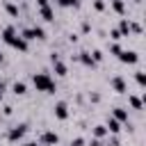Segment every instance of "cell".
<instances>
[{"mask_svg":"<svg viewBox=\"0 0 146 146\" xmlns=\"http://www.w3.org/2000/svg\"><path fill=\"white\" fill-rule=\"evenodd\" d=\"M25 132H27V123H18V125H14V128L7 132V139H9V141H18V139H23Z\"/></svg>","mask_w":146,"mask_h":146,"instance_id":"3957f363","label":"cell"},{"mask_svg":"<svg viewBox=\"0 0 146 146\" xmlns=\"http://www.w3.org/2000/svg\"><path fill=\"white\" fill-rule=\"evenodd\" d=\"M89 55H91V59H94V62H103V57H105L100 50H94V52H89Z\"/></svg>","mask_w":146,"mask_h":146,"instance_id":"603a6c76","label":"cell"},{"mask_svg":"<svg viewBox=\"0 0 146 146\" xmlns=\"http://www.w3.org/2000/svg\"><path fill=\"white\" fill-rule=\"evenodd\" d=\"M71 146H84V139H82V137H75V139L71 141Z\"/></svg>","mask_w":146,"mask_h":146,"instance_id":"83f0119b","label":"cell"},{"mask_svg":"<svg viewBox=\"0 0 146 146\" xmlns=\"http://www.w3.org/2000/svg\"><path fill=\"white\" fill-rule=\"evenodd\" d=\"M9 46H11V48H16V50H21V52H25V50H27V41H25L21 34H16V36H14V41H11Z\"/></svg>","mask_w":146,"mask_h":146,"instance_id":"ba28073f","label":"cell"},{"mask_svg":"<svg viewBox=\"0 0 146 146\" xmlns=\"http://www.w3.org/2000/svg\"><path fill=\"white\" fill-rule=\"evenodd\" d=\"M57 141H59V135L52 132V130H46L39 137V146H57Z\"/></svg>","mask_w":146,"mask_h":146,"instance_id":"7a4b0ae2","label":"cell"},{"mask_svg":"<svg viewBox=\"0 0 146 146\" xmlns=\"http://www.w3.org/2000/svg\"><path fill=\"white\" fill-rule=\"evenodd\" d=\"M105 135H107V128L105 125H96L94 128V139H103Z\"/></svg>","mask_w":146,"mask_h":146,"instance_id":"ac0fdd59","label":"cell"},{"mask_svg":"<svg viewBox=\"0 0 146 146\" xmlns=\"http://www.w3.org/2000/svg\"><path fill=\"white\" fill-rule=\"evenodd\" d=\"M94 9H96V11H103V9H105V2H103V0H94Z\"/></svg>","mask_w":146,"mask_h":146,"instance_id":"484cf974","label":"cell"},{"mask_svg":"<svg viewBox=\"0 0 146 146\" xmlns=\"http://www.w3.org/2000/svg\"><path fill=\"white\" fill-rule=\"evenodd\" d=\"M32 82H34L36 91H46V94H55L57 91V84H55V80L48 73H34L32 75Z\"/></svg>","mask_w":146,"mask_h":146,"instance_id":"6da1fadb","label":"cell"},{"mask_svg":"<svg viewBox=\"0 0 146 146\" xmlns=\"http://www.w3.org/2000/svg\"><path fill=\"white\" fill-rule=\"evenodd\" d=\"M116 30H119L121 36H128V34H130V21H128V18H121V23H119Z\"/></svg>","mask_w":146,"mask_h":146,"instance_id":"8fae6325","label":"cell"},{"mask_svg":"<svg viewBox=\"0 0 146 146\" xmlns=\"http://www.w3.org/2000/svg\"><path fill=\"white\" fill-rule=\"evenodd\" d=\"M39 14H41V18H43L46 23H52V21H55V14H52V9H50V7H41V9H39Z\"/></svg>","mask_w":146,"mask_h":146,"instance_id":"30bf717a","label":"cell"},{"mask_svg":"<svg viewBox=\"0 0 146 146\" xmlns=\"http://www.w3.org/2000/svg\"><path fill=\"white\" fill-rule=\"evenodd\" d=\"M25 146H39V144H36V141H27Z\"/></svg>","mask_w":146,"mask_h":146,"instance_id":"d6a6232c","label":"cell"},{"mask_svg":"<svg viewBox=\"0 0 146 146\" xmlns=\"http://www.w3.org/2000/svg\"><path fill=\"white\" fill-rule=\"evenodd\" d=\"M36 5H39V9L41 7H48V0H36Z\"/></svg>","mask_w":146,"mask_h":146,"instance_id":"f546056e","label":"cell"},{"mask_svg":"<svg viewBox=\"0 0 146 146\" xmlns=\"http://www.w3.org/2000/svg\"><path fill=\"white\" fill-rule=\"evenodd\" d=\"M110 146H121V144H119V139H112V141H110Z\"/></svg>","mask_w":146,"mask_h":146,"instance_id":"1f68e13d","label":"cell"},{"mask_svg":"<svg viewBox=\"0 0 146 146\" xmlns=\"http://www.w3.org/2000/svg\"><path fill=\"white\" fill-rule=\"evenodd\" d=\"M75 59H78V62H82L84 66H96V62L91 59V55H89V52H80V55H78Z\"/></svg>","mask_w":146,"mask_h":146,"instance_id":"7c38bea8","label":"cell"},{"mask_svg":"<svg viewBox=\"0 0 146 146\" xmlns=\"http://www.w3.org/2000/svg\"><path fill=\"white\" fill-rule=\"evenodd\" d=\"M128 100H130V105H132V107H135V110H141V100H139V98H137V96H130V98H128Z\"/></svg>","mask_w":146,"mask_h":146,"instance_id":"7402d4cb","label":"cell"},{"mask_svg":"<svg viewBox=\"0 0 146 146\" xmlns=\"http://www.w3.org/2000/svg\"><path fill=\"white\" fill-rule=\"evenodd\" d=\"M89 30H91V25H89V23L84 21V23H82V32H89Z\"/></svg>","mask_w":146,"mask_h":146,"instance_id":"f1b7e54d","label":"cell"},{"mask_svg":"<svg viewBox=\"0 0 146 146\" xmlns=\"http://www.w3.org/2000/svg\"><path fill=\"white\" fill-rule=\"evenodd\" d=\"M135 80H137L139 87H144V84H146V73H144V71H137V73H135Z\"/></svg>","mask_w":146,"mask_h":146,"instance_id":"d6986e66","label":"cell"},{"mask_svg":"<svg viewBox=\"0 0 146 146\" xmlns=\"http://www.w3.org/2000/svg\"><path fill=\"white\" fill-rule=\"evenodd\" d=\"M52 66H55V73H57V75H66V64H64V62L55 59V62H52Z\"/></svg>","mask_w":146,"mask_h":146,"instance_id":"9a60e30c","label":"cell"},{"mask_svg":"<svg viewBox=\"0 0 146 146\" xmlns=\"http://www.w3.org/2000/svg\"><path fill=\"white\" fill-rule=\"evenodd\" d=\"M0 64H2V52H0Z\"/></svg>","mask_w":146,"mask_h":146,"instance_id":"836d02e7","label":"cell"},{"mask_svg":"<svg viewBox=\"0 0 146 146\" xmlns=\"http://www.w3.org/2000/svg\"><path fill=\"white\" fill-rule=\"evenodd\" d=\"M11 91L16 96H23V94H27V87H25V82H14L11 84Z\"/></svg>","mask_w":146,"mask_h":146,"instance_id":"5bb4252c","label":"cell"},{"mask_svg":"<svg viewBox=\"0 0 146 146\" xmlns=\"http://www.w3.org/2000/svg\"><path fill=\"white\" fill-rule=\"evenodd\" d=\"M135 2H141V0H135Z\"/></svg>","mask_w":146,"mask_h":146,"instance_id":"e575fe53","label":"cell"},{"mask_svg":"<svg viewBox=\"0 0 146 146\" xmlns=\"http://www.w3.org/2000/svg\"><path fill=\"white\" fill-rule=\"evenodd\" d=\"M110 36H112V41H119V39H121L119 30H110Z\"/></svg>","mask_w":146,"mask_h":146,"instance_id":"4316f807","label":"cell"},{"mask_svg":"<svg viewBox=\"0 0 146 146\" xmlns=\"http://www.w3.org/2000/svg\"><path fill=\"white\" fill-rule=\"evenodd\" d=\"M110 84H112V89H114L116 94H125V91H128V84H125V80H123L121 75H114V78L110 80Z\"/></svg>","mask_w":146,"mask_h":146,"instance_id":"5b68a950","label":"cell"},{"mask_svg":"<svg viewBox=\"0 0 146 146\" xmlns=\"http://www.w3.org/2000/svg\"><path fill=\"white\" fill-rule=\"evenodd\" d=\"M57 2H59L62 7H75V5L80 2V0H57Z\"/></svg>","mask_w":146,"mask_h":146,"instance_id":"cb8c5ba5","label":"cell"},{"mask_svg":"<svg viewBox=\"0 0 146 146\" xmlns=\"http://www.w3.org/2000/svg\"><path fill=\"white\" fill-rule=\"evenodd\" d=\"M89 146H103V144H100V139H91V141H89Z\"/></svg>","mask_w":146,"mask_h":146,"instance_id":"4dcf8cb0","label":"cell"},{"mask_svg":"<svg viewBox=\"0 0 146 146\" xmlns=\"http://www.w3.org/2000/svg\"><path fill=\"white\" fill-rule=\"evenodd\" d=\"M112 9L116 14H125V2L123 0H112Z\"/></svg>","mask_w":146,"mask_h":146,"instance_id":"2e32d148","label":"cell"},{"mask_svg":"<svg viewBox=\"0 0 146 146\" xmlns=\"http://www.w3.org/2000/svg\"><path fill=\"white\" fill-rule=\"evenodd\" d=\"M16 34H18V32H16V27H14V25H9V27H5V30H2V34H0V39H2L5 43H11Z\"/></svg>","mask_w":146,"mask_h":146,"instance_id":"52a82bcc","label":"cell"},{"mask_svg":"<svg viewBox=\"0 0 146 146\" xmlns=\"http://www.w3.org/2000/svg\"><path fill=\"white\" fill-rule=\"evenodd\" d=\"M0 98H2V94H0Z\"/></svg>","mask_w":146,"mask_h":146,"instance_id":"d590c367","label":"cell"},{"mask_svg":"<svg viewBox=\"0 0 146 146\" xmlns=\"http://www.w3.org/2000/svg\"><path fill=\"white\" fill-rule=\"evenodd\" d=\"M5 9H7V14H9V16H14V18L18 16V7H16L14 2H9V0H7V2H5Z\"/></svg>","mask_w":146,"mask_h":146,"instance_id":"e0dca14e","label":"cell"},{"mask_svg":"<svg viewBox=\"0 0 146 146\" xmlns=\"http://www.w3.org/2000/svg\"><path fill=\"white\" fill-rule=\"evenodd\" d=\"M32 32H34V39H46V32H43V27L34 25V27H32Z\"/></svg>","mask_w":146,"mask_h":146,"instance_id":"ffe728a7","label":"cell"},{"mask_svg":"<svg viewBox=\"0 0 146 146\" xmlns=\"http://www.w3.org/2000/svg\"><path fill=\"white\" fill-rule=\"evenodd\" d=\"M112 119H116L119 123H128V110L125 107H114V116Z\"/></svg>","mask_w":146,"mask_h":146,"instance_id":"9c48e42d","label":"cell"},{"mask_svg":"<svg viewBox=\"0 0 146 146\" xmlns=\"http://www.w3.org/2000/svg\"><path fill=\"white\" fill-rule=\"evenodd\" d=\"M21 36H23L25 41H32V39H34V32H32V27H25V30L21 32Z\"/></svg>","mask_w":146,"mask_h":146,"instance_id":"44dd1931","label":"cell"},{"mask_svg":"<svg viewBox=\"0 0 146 146\" xmlns=\"http://www.w3.org/2000/svg\"><path fill=\"white\" fill-rule=\"evenodd\" d=\"M105 128H107V132H112V135H116V132L121 130V123H119L116 119H107V125H105Z\"/></svg>","mask_w":146,"mask_h":146,"instance_id":"4fadbf2b","label":"cell"},{"mask_svg":"<svg viewBox=\"0 0 146 146\" xmlns=\"http://www.w3.org/2000/svg\"><path fill=\"white\" fill-rule=\"evenodd\" d=\"M121 50H123V48H121L119 43H112V46H110V52H112V55H121Z\"/></svg>","mask_w":146,"mask_h":146,"instance_id":"d4e9b609","label":"cell"},{"mask_svg":"<svg viewBox=\"0 0 146 146\" xmlns=\"http://www.w3.org/2000/svg\"><path fill=\"white\" fill-rule=\"evenodd\" d=\"M119 59H121L123 64H135V62L139 59V55H137L135 50H121V55H119Z\"/></svg>","mask_w":146,"mask_h":146,"instance_id":"8992f818","label":"cell"},{"mask_svg":"<svg viewBox=\"0 0 146 146\" xmlns=\"http://www.w3.org/2000/svg\"><path fill=\"white\" fill-rule=\"evenodd\" d=\"M52 112H55V119H59V121H66V119H68V105H66L64 100H59V103H55V107H52Z\"/></svg>","mask_w":146,"mask_h":146,"instance_id":"277c9868","label":"cell"}]
</instances>
